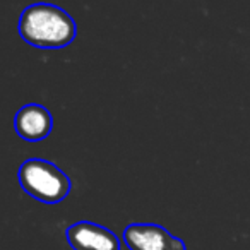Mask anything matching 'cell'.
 I'll return each mask as SVG.
<instances>
[{"mask_svg":"<svg viewBox=\"0 0 250 250\" xmlns=\"http://www.w3.org/2000/svg\"><path fill=\"white\" fill-rule=\"evenodd\" d=\"M18 31L22 42L35 48L57 50L69 46L76 40L77 24L62 7L38 2L21 12Z\"/></svg>","mask_w":250,"mask_h":250,"instance_id":"obj_1","label":"cell"},{"mask_svg":"<svg viewBox=\"0 0 250 250\" xmlns=\"http://www.w3.org/2000/svg\"><path fill=\"white\" fill-rule=\"evenodd\" d=\"M21 188L43 204H59L72 190L69 175L43 158H29L18 171Z\"/></svg>","mask_w":250,"mask_h":250,"instance_id":"obj_2","label":"cell"},{"mask_svg":"<svg viewBox=\"0 0 250 250\" xmlns=\"http://www.w3.org/2000/svg\"><path fill=\"white\" fill-rule=\"evenodd\" d=\"M129 250H187L184 240L156 223H132L124 229Z\"/></svg>","mask_w":250,"mask_h":250,"instance_id":"obj_3","label":"cell"},{"mask_svg":"<svg viewBox=\"0 0 250 250\" xmlns=\"http://www.w3.org/2000/svg\"><path fill=\"white\" fill-rule=\"evenodd\" d=\"M72 250H122V242L111 229L93 221H77L65 229Z\"/></svg>","mask_w":250,"mask_h":250,"instance_id":"obj_4","label":"cell"},{"mask_svg":"<svg viewBox=\"0 0 250 250\" xmlns=\"http://www.w3.org/2000/svg\"><path fill=\"white\" fill-rule=\"evenodd\" d=\"M14 129L21 139L28 143L45 141L52 134L53 117L48 108L38 103H28L19 108L14 117Z\"/></svg>","mask_w":250,"mask_h":250,"instance_id":"obj_5","label":"cell"}]
</instances>
